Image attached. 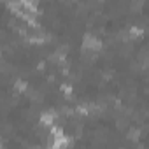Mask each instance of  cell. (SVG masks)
<instances>
[{
	"instance_id": "52a82bcc",
	"label": "cell",
	"mask_w": 149,
	"mask_h": 149,
	"mask_svg": "<svg viewBox=\"0 0 149 149\" xmlns=\"http://www.w3.org/2000/svg\"><path fill=\"white\" fill-rule=\"evenodd\" d=\"M81 116H88L91 111H90V104H81V105H77V109H76Z\"/></svg>"
},
{
	"instance_id": "30bf717a",
	"label": "cell",
	"mask_w": 149,
	"mask_h": 149,
	"mask_svg": "<svg viewBox=\"0 0 149 149\" xmlns=\"http://www.w3.org/2000/svg\"><path fill=\"white\" fill-rule=\"evenodd\" d=\"M60 90H61L65 95H68V97L72 95V86H68V84H61V86H60Z\"/></svg>"
},
{
	"instance_id": "3957f363",
	"label": "cell",
	"mask_w": 149,
	"mask_h": 149,
	"mask_svg": "<svg viewBox=\"0 0 149 149\" xmlns=\"http://www.w3.org/2000/svg\"><path fill=\"white\" fill-rule=\"evenodd\" d=\"M21 7L25 9V13H30V14H37V4H35V2H30V0H25V2H21Z\"/></svg>"
},
{
	"instance_id": "7a4b0ae2",
	"label": "cell",
	"mask_w": 149,
	"mask_h": 149,
	"mask_svg": "<svg viewBox=\"0 0 149 149\" xmlns=\"http://www.w3.org/2000/svg\"><path fill=\"white\" fill-rule=\"evenodd\" d=\"M54 121H56V112H53V111H46V112H42L40 114V123L42 125H46V126H54Z\"/></svg>"
},
{
	"instance_id": "6da1fadb",
	"label": "cell",
	"mask_w": 149,
	"mask_h": 149,
	"mask_svg": "<svg viewBox=\"0 0 149 149\" xmlns=\"http://www.w3.org/2000/svg\"><path fill=\"white\" fill-rule=\"evenodd\" d=\"M83 49H91V51H100L102 49V40L91 33H86L83 37Z\"/></svg>"
},
{
	"instance_id": "8fae6325",
	"label": "cell",
	"mask_w": 149,
	"mask_h": 149,
	"mask_svg": "<svg viewBox=\"0 0 149 149\" xmlns=\"http://www.w3.org/2000/svg\"><path fill=\"white\" fill-rule=\"evenodd\" d=\"M32 149H40V147H32Z\"/></svg>"
},
{
	"instance_id": "277c9868",
	"label": "cell",
	"mask_w": 149,
	"mask_h": 149,
	"mask_svg": "<svg viewBox=\"0 0 149 149\" xmlns=\"http://www.w3.org/2000/svg\"><path fill=\"white\" fill-rule=\"evenodd\" d=\"M46 40H47V37L44 33H35V35H30L28 37V42H32V44H42Z\"/></svg>"
},
{
	"instance_id": "9c48e42d",
	"label": "cell",
	"mask_w": 149,
	"mask_h": 149,
	"mask_svg": "<svg viewBox=\"0 0 149 149\" xmlns=\"http://www.w3.org/2000/svg\"><path fill=\"white\" fill-rule=\"evenodd\" d=\"M14 88H16L19 93H25V91L28 90V84H26L25 81H21V79H19V81H16V83H14Z\"/></svg>"
},
{
	"instance_id": "5b68a950",
	"label": "cell",
	"mask_w": 149,
	"mask_h": 149,
	"mask_svg": "<svg viewBox=\"0 0 149 149\" xmlns=\"http://www.w3.org/2000/svg\"><path fill=\"white\" fill-rule=\"evenodd\" d=\"M128 33H130V37H132V39H140V37L144 35V30H142L140 26H130Z\"/></svg>"
},
{
	"instance_id": "ba28073f",
	"label": "cell",
	"mask_w": 149,
	"mask_h": 149,
	"mask_svg": "<svg viewBox=\"0 0 149 149\" xmlns=\"http://www.w3.org/2000/svg\"><path fill=\"white\" fill-rule=\"evenodd\" d=\"M51 135H53V139H61V137H65V133H63V130H61L60 126H51Z\"/></svg>"
},
{
	"instance_id": "8992f818",
	"label": "cell",
	"mask_w": 149,
	"mask_h": 149,
	"mask_svg": "<svg viewBox=\"0 0 149 149\" xmlns=\"http://www.w3.org/2000/svg\"><path fill=\"white\" fill-rule=\"evenodd\" d=\"M128 139L133 140V142H137V140L140 139V130H139V128H130V130H128Z\"/></svg>"
}]
</instances>
